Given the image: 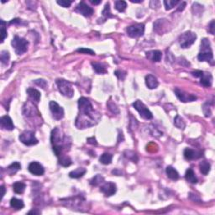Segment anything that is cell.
I'll return each mask as SVG.
<instances>
[{"mask_svg":"<svg viewBox=\"0 0 215 215\" xmlns=\"http://www.w3.org/2000/svg\"><path fill=\"white\" fill-rule=\"evenodd\" d=\"M79 113L76 119V126L78 129H86L96 125L100 119V113L94 110L93 105L87 98L82 97L78 100Z\"/></svg>","mask_w":215,"mask_h":215,"instance_id":"1","label":"cell"},{"mask_svg":"<svg viewBox=\"0 0 215 215\" xmlns=\"http://www.w3.org/2000/svg\"><path fill=\"white\" fill-rule=\"evenodd\" d=\"M51 141L52 144V147L56 156L59 158L61 156H65L63 155V151L67 148V137L64 135L62 132L58 128H55L51 131Z\"/></svg>","mask_w":215,"mask_h":215,"instance_id":"2","label":"cell"},{"mask_svg":"<svg viewBox=\"0 0 215 215\" xmlns=\"http://www.w3.org/2000/svg\"><path fill=\"white\" fill-rule=\"evenodd\" d=\"M198 59L200 62H213V61L211 44H210L209 40L206 38L202 40L201 50L198 54Z\"/></svg>","mask_w":215,"mask_h":215,"instance_id":"3","label":"cell"},{"mask_svg":"<svg viewBox=\"0 0 215 215\" xmlns=\"http://www.w3.org/2000/svg\"><path fill=\"white\" fill-rule=\"evenodd\" d=\"M56 82H57L58 90L63 96L69 98H72L74 94V90L71 82L64 79H57Z\"/></svg>","mask_w":215,"mask_h":215,"instance_id":"4","label":"cell"},{"mask_svg":"<svg viewBox=\"0 0 215 215\" xmlns=\"http://www.w3.org/2000/svg\"><path fill=\"white\" fill-rule=\"evenodd\" d=\"M12 45L14 48L15 53L17 55H22L27 51L29 42L25 39L16 35V36H14V38L12 40Z\"/></svg>","mask_w":215,"mask_h":215,"instance_id":"5","label":"cell"},{"mask_svg":"<svg viewBox=\"0 0 215 215\" xmlns=\"http://www.w3.org/2000/svg\"><path fill=\"white\" fill-rule=\"evenodd\" d=\"M197 39V34L192 31H187L181 34L179 37V44L181 48H188L193 43L195 42Z\"/></svg>","mask_w":215,"mask_h":215,"instance_id":"6","label":"cell"},{"mask_svg":"<svg viewBox=\"0 0 215 215\" xmlns=\"http://www.w3.org/2000/svg\"><path fill=\"white\" fill-rule=\"evenodd\" d=\"M19 139L23 144H26V145H34L38 143V140L35 138L34 132L30 131V130H25L20 134Z\"/></svg>","mask_w":215,"mask_h":215,"instance_id":"7","label":"cell"},{"mask_svg":"<svg viewBox=\"0 0 215 215\" xmlns=\"http://www.w3.org/2000/svg\"><path fill=\"white\" fill-rule=\"evenodd\" d=\"M133 107L138 111L140 115L144 119H151L153 118V115L151 112L148 109L146 106L140 100H137L133 103Z\"/></svg>","mask_w":215,"mask_h":215,"instance_id":"8","label":"cell"},{"mask_svg":"<svg viewBox=\"0 0 215 215\" xmlns=\"http://www.w3.org/2000/svg\"><path fill=\"white\" fill-rule=\"evenodd\" d=\"M144 32V24H135L129 26L127 28L128 35L131 38H138L142 36Z\"/></svg>","mask_w":215,"mask_h":215,"instance_id":"9","label":"cell"},{"mask_svg":"<svg viewBox=\"0 0 215 215\" xmlns=\"http://www.w3.org/2000/svg\"><path fill=\"white\" fill-rule=\"evenodd\" d=\"M49 108L51 112L52 117L57 120H60L64 117V110L61 106H60L57 102L55 101H51L49 103Z\"/></svg>","mask_w":215,"mask_h":215,"instance_id":"10","label":"cell"},{"mask_svg":"<svg viewBox=\"0 0 215 215\" xmlns=\"http://www.w3.org/2000/svg\"><path fill=\"white\" fill-rule=\"evenodd\" d=\"M176 96L178 98V99L181 102L187 103V102H193L195 101L197 99V97L193 95V94H189L185 93L183 90H181L179 88H176L175 89Z\"/></svg>","mask_w":215,"mask_h":215,"instance_id":"11","label":"cell"},{"mask_svg":"<svg viewBox=\"0 0 215 215\" xmlns=\"http://www.w3.org/2000/svg\"><path fill=\"white\" fill-rule=\"evenodd\" d=\"M76 11L82 14L85 17H90L94 14V9L84 2H81V3H78V5L76 6Z\"/></svg>","mask_w":215,"mask_h":215,"instance_id":"12","label":"cell"},{"mask_svg":"<svg viewBox=\"0 0 215 215\" xmlns=\"http://www.w3.org/2000/svg\"><path fill=\"white\" fill-rule=\"evenodd\" d=\"M100 191L106 197H110L116 193V185L113 182H106L100 187Z\"/></svg>","mask_w":215,"mask_h":215,"instance_id":"13","label":"cell"},{"mask_svg":"<svg viewBox=\"0 0 215 215\" xmlns=\"http://www.w3.org/2000/svg\"><path fill=\"white\" fill-rule=\"evenodd\" d=\"M28 169L29 172L34 176H42L45 172L42 165H40L39 162H36V161L31 162L29 165Z\"/></svg>","mask_w":215,"mask_h":215,"instance_id":"14","label":"cell"},{"mask_svg":"<svg viewBox=\"0 0 215 215\" xmlns=\"http://www.w3.org/2000/svg\"><path fill=\"white\" fill-rule=\"evenodd\" d=\"M0 125L3 130H13L14 129V125L13 124L11 118L8 115L3 116L0 119Z\"/></svg>","mask_w":215,"mask_h":215,"instance_id":"15","label":"cell"},{"mask_svg":"<svg viewBox=\"0 0 215 215\" xmlns=\"http://www.w3.org/2000/svg\"><path fill=\"white\" fill-rule=\"evenodd\" d=\"M183 155L184 157L187 160H194V159H198L202 156L201 153L195 151L194 150H192V149H189V148L185 149Z\"/></svg>","mask_w":215,"mask_h":215,"instance_id":"16","label":"cell"},{"mask_svg":"<svg viewBox=\"0 0 215 215\" xmlns=\"http://www.w3.org/2000/svg\"><path fill=\"white\" fill-rule=\"evenodd\" d=\"M146 57L148 59L151 60L154 62H159L162 57V53L160 51H150L146 52Z\"/></svg>","mask_w":215,"mask_h":215,"instance_id":"17","label":"cell"},{"mask_svg":"<svg viewBox=\"0 0 215 215\" xmlns=\"http://www.w3.org/2000/svg\"><path fill=\"white\" fill-rule=\"evenodd\" d=\"M145 83L150 89H155L159 85L157 78L153 75H148V76H145Z\"/></svg>","mask_w":215,"mask_h":215,"instance_id":"18","label":"cell"},{"mask_svg":"<svg viewBox=\"0 0 215 215\" xmlns=\"http://www.w3.org/2000/svg\"><path fill=\"white\" fill-rule=\"evenodd\" d=\"M201 80H200V82L201 84L206 88H208L210 86L212 85V81H213V77L211 76L210 73H204L203 74V76L200 77Z\"/></svg>","mask_w":215,"mask_h":215,"instance_id":"19","label":"cell"},{"mask_svg":"<svg viewBox=\"0 0 215 215\" xmlns=\"http://www.w3.org/2000/svg\"><path fill=\"white\" fill-rule=\"evenodd\" d=\"M185 178L190 183L196 184L198 182V178L196 177L195 173H194L192 168L187 169V172H186V174H185Z\"/></svg>","mask_w":215,"mask_h":215,"instance_id":"20","label":"cell"},{"mask_svg":"<svg viewBox=\"0 0 215 215\" xmlns=\"http://www.w3.org/2000/svg\"><path fill=\"white\" fill-rule=\"evenodd\" d=\"M27 94H28L29 97H30L32 100H34V101H35L36 103H38L40 101V93L38 90H36V89L32 88H28V89H27Z\"/></svg>","mask_w":215,"mask_h":215,"instance_id":"21","label":"cell"},{"mask_svg":"<svg viewBox=\"0 0 215 215\" xmlns=\"http://www.w3.org/2000/svg\"><path fill=\"white\" fill-rule=\"evenodd\" d=\"M166 172H167V176L170 179H172V180H174V181H175V180H177V179L179 178L178 172H176V169H174V168H173L172 167H171V166L167 167Z\"/></svg>","mask_w":215,"mask_h":215,"instance_id":"22","label":"cell"},{"mask_svg":"<svg viewBox=\"0 0 215 215\" xmlns=\"http://www.w3.org/2000/svg\"><path fill=\"white\" fill-rule=\"evenodd\" d=\"M86 172L87 171H86L85 168L79 167V168H77L76 170L72 171V172L69 173V176L71 178H80V177H82V176L85 174Z\"/></svg>","mask_w":215,"mask_h":215,"instance_id":"23","label":"cell"},{"mask_svg":"<svg viewBox=\"0 0 215 215\" xmlns=\"http://www.w3.org/2000/svg\"><path fill=\"white\" fill-rule=\"evenodd\" d=\"M10 206H11L12 208H15V209L20 210L22 209L23 208H24V206H25V204H24L22 200H20V199H17V198H12L11 201H10Z\"/></svg>","mask_w":215,"mask_h":215,"instance_id":"24","label":"cell"},{"mask_svg":"<svg viewBox=\"0 0 215 215\" xmlns=\"http://www.w3.org/2000/svg\"><path fill=\"white\" fill-rule=\"evenodd\" d=\"M25 184L20 182V181H17L13 185L14 193H18V194H21V193H24V191L25 189Z\"/></svg>","mask_w":215,"mask_h":215,"instance_id":"25","label":"cell"},{"mask_svg":"<svg viewBox=\"0 0 215 215\" xmlns=\"http://www.w3.org/2000/svg\"><path fill=\"white\" fill-rule=\"evenodd\" d=\"M199 167H200V172H201L204 175H208V173L210 172L211 166H210V164L208 161H202V162H200Z\"/></svg>","mask_w":215,"mask_h":215,"instance_id":"26","label":"cell"},{"mask_svg":"<svg viewBox=\"0 0 215 215\" xmlns=\"http://www.w3.org/2000/svg\"><path fill=\"white\" fill-rule=\"evenodd\" d=\"M112 159H113V156L111 154H109V153H103L102 156H101V157H100V159H99V161H100V162L102 164L108 165L111 163Z\"/></svg>","mask_w":215,"mask_h":215,"instance_id":"27","label":"cell"},{"mask_svg":"<svg viewBox=\"0 0 215 215\" xmlns=\"http://www.w3.org/2000/svg\"><path fill=\"white\" fill-rule=\"evenodd\" d=\"M92 65H93V66H94V71H96L97 73L103 74V73H106V72H107V70H106L105 66L103 65V64H101V63L93 62L92 63Z\"/></svg>","mask_w":215,"mask_h":215,"instance_id":"28","label":"cell"},{"mask_svg":"<svg viewBox=\"0 0 215 215\" xmlns=\"http://www.w3.org/2000/svg\"><path fill=\"white\" fill-rule=\"evenodd\" d=\"M9 58H10V55H9V51H1V54H0V61H1V62L3 63V64L7 65V64L9 63Z\"/></svg>","mask_w":215,"mask_h":215,"instance_id":"29","label":"cell"},{"mask_svg":"<svg viewBox=\"0 0 215 215\" xmlns=\"http://www.w3.org/2000/svg\"><path fill=\"white\" fill-rule=\"evenodd\" d=\"M104 181V178L101 175H96L94 176V178L92 179L90 181V184L92 186H94V187H97L101 183H103Z\"/></svg>","mask_w":215,"mask_h":215,"instance_id":"30","label":"cell"},{"mask_svg":"<svg viewBox=\"0 0 215 215\" xmlns=\"http://www.w3.org/2000/svg\"><path fill=\"white\" fill-rule=\"evenodd\" d=\"M59 164L62 165V167H69L70 165H71V160L66 156H61L59 157Z\"/></svg>","mask_w":215,"mask_h":215,"instance_id":"31","label":"cell"},{"mask_svg":"<svg viewBox=\"0 0 215 215\" xmlns=\"http://www.w3.org/2000/svg\"><path fill=\"white\" fill-rule=\"evenodd\" d=\"M126 7H127V3L125 1L119 0L115 2V9L119 12H124L126 9Z\"/></svg>","mask_w":215,"mask_h":215,"instance_id":"32","label":"cell"},{"mask_svg":"<svg viewBox=\"0 0 215 215\" xmlns=\"http://www.w3.org/2000/svg\"><path fill=\"white\" fill-rule=\"evenodd\" d=\"M174 125L178 128V129H181V130H183L184 128H185V126H186L183 119L181 118L179 115H177V116L175 118V119H174Z\"/></svg>","mask_w":215,"mask_h":215,"instance_id":"33","label":"cell"},{"mask_svg":"<svg viewBox=\"0 0 215 215\" xmlns=\"http://www.w3.org/2000/svg\"><path fill=\"white\" fill-rule=\"evenodd\" d=\"M20 168H21V166L19 162H14L8 167V171L10 174H14L17 171L20 170Z\"/></svg>","mask_w":215,"mask_h":215,"instance_id":"34","label":"cell"},{"mask_svg":"<svg viewBox=\"0 0 215 215\" xmlns=\"http://www.w3.org/2000/svg\"><path fill=\"white\" fill-rule=\"evenodd\" d=\"M178 3L179 1H177V0H176V1L175 0H165L164 1L165 7H166V9H167V10L172 9L173 7H175Z\"/></svg>","mask_w":215,"mask_h":215,"instance_id":"35","label":"cell"},{"mask_svg":"<svg viewBox=\"0 0 215 215\" xmlns=\"http://www.w3.org/2000/svg\"><path fill=\"white\" fill-rule=\"evenodd\" d=\"M0 22H1V26H0V27H1V34H2L1 42H3V40H4V39L7 37V30H6V28H5L6 23L4 22L3 20H1Z\"/></svg>","mask_w":215,"mask_h":215,"instance_id":"36","label":"cell"},{"mask_svg":"<svg viewBox=\"0 0 215 215\" xmlns=\"http://www.w3.org/2000/svg\"><path fill=\"white\" fill-rule=\"evenodd\" d=\"M103 15L104 16L105 19H107V18H113V14H111V12H110V7H109V3H106V5H105V8L104 9H103Z\"/></svg>","mask_w":215,"mask_h":215,"instance_id":"37","label":"cell"},{"mask_svg":"<svg viewBox=\"0 0 215 215\" xmlns=\"http://www.w3.org/2000/svg\"><path fill=\"white\" fill-rule=\"evenodd\" d=\"M125 154H126L125 156H126L127 158L131 159L134 162H137V161H138V157H137V156H136L135 153L132 152V151H126Z\"/></svg>","mask_w":215,"mask_h":215,"instance_id":"38","label":"cell"},{"mask_svg":"<svg viewBox=\"0 0 215 215\" xmlns=\"http://www.w3.org/2000/svg\"><path fill=\"white\" fill-rule=\"evenodd\" d=\"M203 109H204V113L205 114L206 117H209L211 115V110H210L209 103H204V107H203Z\"/></svg>","mask_w":215,"mask_h":215,"instance_id":"39","label":"cell"},{"mask_svg":"<svg viewBox=\"0 0 215 215\" xmlns=\"http://www.w3.org/2000/svg\"><path fill=\"white\" fill-rule=\"evenodd\" d=\"M108 108H109V109H110L113 113H119V109H118V108H117V106L115 105V103H113V102L109 101L108 103Z\"/></svg>","mask_w":215,"mask_h":215,"instance_id":"40","label":"cell"},{"mask_svg":"<svg viewBox=\"0 0 215 215\" xmlns=\"http://www.w3.org/2000/svg\"><path fill=\"white\" fill-rule=\"evenodd\" d=\"M77 52L79 53H84V54H89V55H95V52H94L93 50L91 49H87V48H80L76 50Z\"/></svg>","mask_w":215,"mask_h":215,"instance_id":"41","label":"cell"},{"mask_svg":"<svg viewBox=\"0 0 215 215\" xmlns=\"http://www.w3.org/2000/svg\"><path fill=\"white\" fill-rule=\"evenodd\" d=\"M72 3V1H66V0H61V1H57V3L61 5L62 7H64V8H68L70 7V5Z\"/></svg>","mask_w":215,"mask_h":215,"instance_id":"42","label":"cell"},{"mask_svg":"<svg viewBox=\"0 0 215 215\" xmlns=\"http://www.w3.org/2000/svg\"><path fill=\"white\" fill-rule=\"evenodd\" d=\"M34 83H35L36 85L40 86V87H41L42 88H44V89H45V88H46V86H47V82L44 79L35 80V81H34Z\"/></svg>","mask_w":215,"mask_h":215,"instance_id":"43","label":"cell"},{"mask_svg":"<svg viewBox=\"0 0 215 215\" xmlns=\"http://www.w3.org/2000/svg\"><path fill=\"white\" fill-rule=\"evenodd\" d=\"M114 74H115V76H116L117 77H118V78H119V79H120V80L125 79V76H126V73H125V71H119V70H117V71H115Z\"/></svg>","mask_w":215,"mask_h":215,"instance_id":"44","label":"cell"},{"mask_svg":"<svg viewBox=\"0 0 215 215\" xmlns=\"http://www.w3.org/2000/svg\"><path fill=\"white\" fill-rule=\"evenodd\" d=\"M214 25H215V22L214 20H212L211 21V23H210L209 25V28H208V31L211 33L212 34H214Z\"/></svg>","mask_w":215,"mask_h":215,"instance_id":"45","label":"cell"},{"mask_svg":"<svg viewBox=\"0 0 215 215\" xmlns=\"http://www.w3.org/2000/svg\"><path fill=\"white\" fill-rule=\"evenodd\" d=\"M203 74H204V71H195L192 72V75L193 76H195V77H201L203 76Z\"/></svg>","mask_w":215,"mask_h":215,"instance_id":"46","label":"cell"},{"mask_svg":"<svg viewBox=\"0 0 215 215\" xmlns=\"http://www.w3.org/2000/svg\"><path fill=\"white\" fill-rule=\"evenodd\" d=\"M87 142H88V144H95V145L97 144V141H96V140H95V138H94V137H92V138H88V139L87 140Z\"/></svg>","mask_w":215,"mask_h":215,"instance_id":"47","label":"cell"},{"mask_svg":"<svg viewBox=\"0 0 215 215\" xmlns=\"http://www.w3.org/2000/svg\"><path fill=\"white\" fill-rule=\"evenodd\" d=\"M40 211H37V210H31L28 213V214H40Z\"/></svg>","mask_w":215,"mask_h":215,"instance_id":"48","label":"cell"},{"mask_svg":"<svg viewBox=\"0 0 215 215\" xmlns=\"http://www.w3.org/2000/svg\"><path fill=\"white\" fill-rule=\"evenodd\" d=\"M185 6H186V3H181V6H180V8H179L178 9H177V11H182L184 9H185Z\"/></svg>","mask_w":215,"mask_h":215,"instance_id":"49","label":"cell"},{"mask_svg":"<svg viewBox=\"0 0 215 215\" xmlns=\"http://www.w3.org/2000/svg\"><path fill=\"white\" fill-rule=\"evenodd\" d=\"M1 190H2V193H1V198H3V196H4V194H5V188H4V187H3V186H2V187H1Z\"/></svg>","mask_w":215,"mask_h":215,"instance_id":"50","label":"cell"},{"mask_svg":"<svg viewBox=\"0 0 215 215\" xmlns=\"http://www.w3.org/2000/svg\"><path fill=\"white\" fill-rule=\"evenodd\" d=\"M90 2L93 4H99L101 3V0H98V1H95V0H90Z\"/></svg>","mask_w":215,"mask_h":215,"instance_id":"51","label":"cell"},{"mask_svg":"<svg viewBox=\"0 0 215 215\" xmlns=\"http://www.w3.org/2000/svg\"><path fill=\"white\" fill-rule=\"evenodd\" d=\"M131 3H142V0H130Z\"/></svg>","mask_w":215,"mask_h":215,"instance_id":"52","label":"cell"},{"mask_svg":"<svg viewBox=\"0 0 215 215\" xmlns=\"http://www.w3.org/2000/svg\"><path fill=\"white\" fill-rule=\"evenodd\" d=\"M20 20H19V19H15V20H13L10 22V24H15V23H20Z\"/></svg>","mask_w":215,"mask_h":215,"instance_id":"53","label":"cell"}]
</instances>
